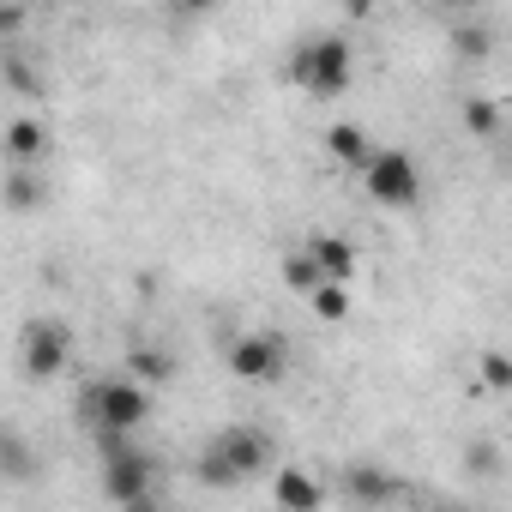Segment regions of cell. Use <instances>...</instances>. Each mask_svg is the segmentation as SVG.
<instances>
[{"label":"cell","instance_id":"1","mask_svg":"<svg viewBox=\"0 0 512 512\" xmlns=\"http://www.w3.org/2000/svg\"><path fill=\"white\" fill-rule=\"evenodd\" d=\"M356 79V49L350 37L326 31V37H308L296 55H290V85H302L308 97H344Z\"/></svg>","mask_w":512,"mask_h":512},{"label":"cell","instance_id":"2","mask_svg":"<svg viewBox=\"0 0 512 512\" xmlns=\"http://www.w3.org/2000/svg\"><path fill=\"white\" fill-rule=\"evenodd\" d=\"M85 416H91L97 428H109V434H133V428H145V416H151V386L133 380V374L97 380V386L85 392Z\"/></svg>","mask_w":512,"mask_h":512},{"label":"cell","instance_id":"3","mask_svg":"<svg viewBox=\"0 0 512 512\" xmlns=\"http://www.w3.org/2000/svg\"><path fill=\"white\" fill-rule=\"evenodd\" d=\"M266 458H272V446H266L260 428H223V434L211 440L199 476H205L211 488H229V482H247L253 470H266Z\"/></svg>","mask_w":512,"mask_h":512},{"label":"cell","instance_id":"4","mask_svg":"<svg viewBox=\"0 0 512 512\" xmlns=\"http://www.w3.org/2000/svg\"><path fill=\"white\" fill-rule=\"evenodd\" d=\"M362 187H368L374 205H386V211H410V205L422 199V169H416L410 151L386 145V151H374V157L362 163Z\"/></svg>","mask_w":512,"mask_h":512},{"label":"cell","instance_id":"5","mask_svg":"<svg viewBox=\"0 0 512 512\" xmlns=\"http://www.w3.org/2000/svg\"><path fill=\"white\" fill-rule=\"evenodd\" d=\"M97 434H103V494L115 506H139L151 494V458L139 446H127V434H109V428H97Z\"/></svg>","mask_w":512,"mask_h":512},{"label":"cell","instance_id":"6","mask_svg":"<svg viewBox=\"0 0 512 512\" xmlns=\"http://www.w3.org/2000/svg\"><path fill=\"white\" fill-rule=\"evenodd\" d=\"M284 368H290V350L278 332H241L229 344V374L247 386H272V380H284Z\"/></svg>","mask_w":512,"mask_h":512},{"label":"cell","instance_id":"7","mask_svg":"<svg viewBox=\"0 0 512 512\" xmlns=\"http://www.w3.org/2000/svg\"><path fill=\"white\" fill-rule=\"evenodd\" d=\"M19 362H25L31 380H55L73 362V332L61 320H31L25 326V344H19Z\"/></svg>","mask_w":512,"mask_h":512},{"label":"cell","instance_id":"8","mask_svg":"<svg viewBox=\"0 0 512 512\" xmlns=\"http://www.w3.org/2000/svg\"><path fill=\"white\" fill-rule=\"evenodd\" d=\"M308 247H314V260H320L326 278H338V284L356 278V241H344V235H314Z\"/></svg>","mask_w":512,"mask_h":512},{"label":"cell","instance_id":"9","mask_svg":"<svg viewBox=\"0 0 512 512\" xmlns=\"http://www.w3.org/2000/svg\"><path fill=\"white\" fill-rule=\"evenodd\" d=\"M7 151H13V163H37V157H49V127L43 121H31V115H19L13 127H7Z\"/></svg>","mask_w":512,"mask_h":512},{"label":"cell","instance_id":"10","mask_svg":"<svg viewBox=\"0 0 512 512\" xmlns=\"http://www.w3.org/2000/svg\"><path fill=\"white\" fill-rule=\"evenodd\" d=\"M344 494H350V500H362V506H386V500H398V482H392V476H380V470H368V464H350Z\"/></svg>","mask_w":512,"mask_h":512},{"label":"cell","instance_id":"11","mask_svg":"<svg viewBox=\"0 0 512 512\" xmlns=\"http://www.w3.org/2000/svg\"><path fill=\"white\" fill-rule=\"evenodd\" d=\"M326 151H332L338 163H350V169H362V163L374 157V145H368V133H362L356 121H338V127L326 133Z\"/></svg>","mask_w":512,"mask_h":512},{"label":"cell","instance_id":"12","mask_svg":"<svg viewBox=\"0 0 512 512\" xmlns=\"http://www.w3.org/2000/svg\"><path fill=\"white\" fill-rule=\"evenodd\" d=\"M272 494H278L284 506H302V512H308V506H326V488H320V482H314L308 470H278Z\"/></svg>","mask_w":512,"mask_h":512},{"label":"cell","instance_id":"13","mask_svg":"<svg viewBox=\"0 0 512 512\" xmlns=\"http://www.w3.org/2000/svg\"><path fill=\"white\" fill-rule=\"evenodd\" d=\"M127 374L145 380V386H163V380L175 374V362H169L163 350H151V344H133V350H127Z\"/></svg>","mask_w":512,"mask_h":512},{"label":"cell","instance_id":"14","mask_svg":"<svg viewBox=\"0 0 512 512\" xmlns=\"http://www.w3.org/2000/svg\"><path fill=\"white\" fill-rule=\"evenodd\" d=\"M284 284H290L296 296H314V290L326 284V272H320V260H314V247H302V253H290V260H284Z\"/></svg>","mask_w":512,"mask_h":512},{"label":"cell","instance_id":"15","mask_svg":"<svg viewBox=\"0 0 512 512\" xmlns=\"http://www.w3.org/2000/svg\"><path fill=\"white\" fill-rule=\"evenodd\" d=\"M308 308H314L320 320H350V296H344V284H338V278H326V284L308 296Z\"/></svg>","mask_w":512,"mask_h":512},{"label":"cell","instance_id":"16","mask_svg":"<svg viewBox=\"0 0 512 512\" xmlns=\"http://www.w3.org/2000/svg\"><path fill=\"white\" fill-rule=\"evenodd\" d=\"M452 49H458L464 61H488V49H494V43H488V31H482V25H452Z\"/></svg>","mask_w":512,"mask_h":512},{"label":"cell","instance_id":"17","mask_svg":"<svg viewBox=\"0 0 512 512\" xmlns=\"http://www.w3.org/2000/svg\"><path fill=\"white\" fill-rule=\"evenodd\" d=\"M482 386H494V392H512V356L506 350H482Z\"/></svg>","mask_w":512,"mask_h":512},{"label":"cell","instance_id":"18","mask_svg":"<svg viewBox=\"0 0 512 512\" xmlns=\"http://www.w3.org/2000/svg\"><path fill=\"white\" fill-rule=\"evenodd\" d=\"M464 127H470L476 139H488V133H500V109L482 103V97H470V103H464Z\"/></svg>","mask_w":512,"mask_h":512},{"label":"cell","instance_id":"19","mask_svg":"<svg viewBox=\"0 0 512 512\" xmlns=\"http://www.w3.org/2000/svg\"><path fill=\"white\" fill-rule=\"evenodd\" d=\"M7 205H13V211L37 205V181H31V169H25V163H19V169H13V181H7Z\"/></svg>","mask_w":512,"mask_h":512},{"label":"cell","instance_id":"20","mask_svg":"<svg viewBox=\"0 0 512 512\" xmlns=\"http://www.w3.org/2000/svg\"><path fill=\"white\" fill-rule=\"evenodd\" d=\"M211 7H217V0H175V13H181V19H205Z\"/></svg>","mask_w":512,"mask_h":512},{"label":"cell","instance_id":"21","mask_svg":"<svg viewBox=\"0 0 512 512\" xmlns=\"http://www.w3.org/2000/svg\"><path fill=\"white\" fill-rule=\"evenodd\" d=\"M434 7H452V13H458V7H470V0H434Z\"/></svg>","mask_w":512,"mask_h":512}]
</instances>
